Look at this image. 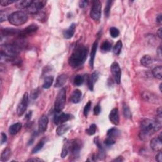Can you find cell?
<instances>
[{
    "instance_id": "1",
    "label": "cell",
    "mask_w": 162,
    "mask_h": 162,
    "mask_svg": "<svg viewBox=\"0 0 162 162\" xmlns=\"http://www.w3.org/2000/svg\"><path fill=\"white\" fill-rule=\"evenodd\" d=\"M161 128V123L158 120L144 119L141 123L139 137L141 140L145 141L153 134L160 131Z\"/></svg>"
},
{
    "instance_id": "2",
    "label": "cell",
    "mask_w": 162,
    "mask_h": 162,
    "mask_svg": "<svg viewBox=\"0 0 162 162\" xmlns=\"http://www.w3.org/2000/svg\"><path fill=\"white\" fill-rule=\"evenodd\" d=\"M88 54V48L84 45H78L73 50L68 59V63L73 68H77L84 63Z\"/></svg>"
},
{
    "instance_id": "3",
    "label": "cell",
    "mask_w": 162,
    "mask_h": 162,
    "mask_svg": "<svg viewBox=\"0 0 162 162\" xmlns=\"http://www.w3.org/2000/svg\"><path fill=\"white\" fill-rule=\"evenodd\" d=\"M28 20V15L24 12L18 11L11 13L8 18V21L11 24L19 26L24 24Z\"/></svg>"
},
{
    "instance_id": "4",
    "label": "cell",
    "mask_w": 162,
    "mask_h": 162,
    "mask_svg": "<svg viewBox=\"0 0 162 162\" xmlns=\"http://www.w3.org/2000/svg\"><path fill=\"white\" fill-rule=\"evenodd\" d=\"M67 91L65 88H62L60 90L54 102V111L56 113H60L65 108L66 104Z\"/></svg>"
},
{
    "instance_id": "5",
    "label": "cell",
    "mask_w": 162,
    "mask_h": 162,
    "mask_svg": "<svg viewBox=\"0 0 162 162\" xmlns=\"http://www.w3.org/2000/svg\"><path fill=\"white\" fill-rule=\"evenodd\" d=\"M101 8L102 4L98 0L92 1V7L91 8V17L95 21H99L101 17Z\"/></svg>"
},
{
    "instance_id": "6",
    "label": "cell",
    "mask_w": 162,
    "mask_h": 162,
    "mask_svg": "<svg viewBox=\"0 0 162 162\" xmlns=\"http://www.w3.org/2000/svg\"><path fill=\"white\" fill-rule=\"evenodd\" d=\"M46 3H47V1H43V0H36V1H33L29 7L27 9V12L30 13V14L36 15L37 13H38L43 10Z\"/></svg>"
},
{
    "instance_id": "7",
    "label": "cell",
    "mask_w": 162,
    "mask_h": 162,
    "mask_svg": "<svg viewBox=\"0 0 162 162\" xmlns=\"http://www.w3.org/2000/svg\"><path fill=\"white\" fill-rule=\"evenodd\" d=\"M68 150L70 151L72 155L76 158L78 157L80 155V151L82 147V141L78 139H74L68 145Z\"/></svg>"
},
{
    "instance_id": "8",
    "label": "cell",
    "mask_w": 162,
    "mask_h": 162,
    "mask_svg": "<svg viewBox=\"0 0 162 162\" xmlns=\"http://www.w3.org/2000/svg\"><path fill=\"white\" fill-rule=\"evenodd\" d=\"M28 103H29V95L27 92H25V93L24 94V96H23L20 102L18 105V106H17V113L18 117H21L25 113L27 108V106H28Z\"/></svg>"
},
{
    "instance_id": "9",
    "label": "cell",
    "mask_w": 162,
    "mask_h": 162,
    "mask_svg": "<svg viewBox=\"0 0 162 162\" xmlns=\"http://www.w3.org/2000/svg\"><path fill=\"white\" fill-rule=\"evenodd\" d=\"M110 70H111V72H112V75L114 77L115 82H116L117 84H119L120 83V81H121V75H122L121 69H120L119 64L116 62H113L112 65H111Z\"/></svg>"
},
{
    "instance_id": "10",
    "label": "cell",
    "mask_w": 162,
    "mask_h": 162,
    "mask_svg": "<svg viewBox=\"0 0 162 162\" xmlns=\"http://www.w3.org/2000/svg\"><path fill=\"white\" fill-rule=\"evenodd\" d=\"M142 98L146 102L159 104L160 103V99L156 94L153 93L150 91H144L142 93Z\"/></svg>"
},
{
    "instance_id": "11",
    "label": "cell",
    "mask_w": 162,
    "mask_h": 162,
    "mask_svg": "<svg viewBox=\"0 0 162 162\" xmlns=\"http://www.w3.org/2000/svg\"><path fill=\"white\" fill-rule=\"evenodd\" d=\"M38 29L39 27L36 24H31L27 26L24 29L20 31L18 36L21 39H24L27 36H29L34 34L38 30Z\"/></svg>"
},
{
    "instance_id": "12",
    "label": "cell",
    "mask_w": 162,
    "mask_h": 162,
    "mask_svg": "<svg viewBox=\"0 0 162 162\" xmlns=\"http://www.w3.org/2000/svg\"><path fill=\"white\" fill-rule=\"evenodd\" d=\"M71 118V115L65 113H57L54 117V122L56 125H61Z\"/></svg>"
},
{
    "instance_id": "13",
    "label": "cell",
    "mask_w": 162,
    "mask_h": 162,
    "mask_svg": "<svg viewBox=\"0 0 162 162\" xmlns=\"http://www.w3.org/2000/svg\"><path fill=\"white\" fill-rule=\"evenodd\" d=\"M48 117L46 115H43L38 121V131L40 133L45 132L48 129Z\"/></svg>"
},
{
    "instance_id": "14",
    "label": "cell",
    "mask_w": 162,
    "mask_h": 162,
    "mask_svg": "<svg viewBox=\"0 0 162 162\" xmlns=\"http://www.w3.org/2000/svg\"><path fill=\"white\" fill-rule=\"evenodd\" d=\"M98 78H99V74L97 72L92 73L91 74V76L87 75L86 81H87V86H88V87L90 89V91H93L94 84L97 82V81H98Z\"/></svg>"
},
{
    "instance_id": "15",
    "label": "cell",
    "mask_w": 162,
    "mask_h": 162,
    "mask_svg": "<svg viewBox=\"0 0 162 162\" xmlns=\"http://www.w3.org/2000/svg\"><path fill=\"white\" fill-rule=\"evenodd\" d=\"M161 141V134H160L158 137L153 138L150 142V147L151 149L155 151H160L162 147Z\"/></svg>"
},
{
    "instance_id": "16",
    "label": "cell",
    "mask_w": 162,
    "mask_h": 162,
    "mask_svg": "<svg viewBox=\"0 0 162 162\" xmlns=\"http://www.w3.org/2000/svg\"><path fill=\"white\" fill-rule=\"evenodd\" d=\"M109 119L110 122L115 126H118L120 122V117L118 109L117 108H115L111 111L109 115Z\"/></svg>"
},
{
    "instance_id": "17",
    "label": "cell",
    "mask_w": 162,
    "mask_h": 162,
    "mask_svg": "<svg viewBox=\"0 0 162 162\" xmlns=\"http://www.w3.org/2000/svg\"><path fill=\"white\" fill-rule=\"evenodd\" d=\"M20 30H17L12 28H7L4 29H2L1 31V38L3 37H8V36H18L20 32Z\"/></svg>"
},
{
    "instance_id": "18",
    "label": "cell",
    "mask_w": 162,
    "mask_h": 162,
    "mask_svg": "<svg viewBox=\"0 0 162 162\" xmlns=\"http://www.w3.org/2000/svg\"><path fill=\"white\" fill-rule=\"evenodd\" d=\"M76 28V24L73 23V24H72L70 26H69V27L67 29L63 31V35L64 38L67 39L72 38L74 33H75Z\"/></svg>"
},
{
    "instance_id": "19",
    "label": "cell",
    "mask_w": 162,
    "mask_h": 162,
    "mask_svg": "<svg viewBox=\"0 0 162 162\" xmlns=\"http://www.w3.org/2000/svg\"><path fill=\"white\" fill-rule=\"evenodd\" d=\"M98 41H96L95 42L92 44V47L91 49V52L90 54V60H89V65L91 68L92 69L94 68V62L95 59V56L96 54L97 48H98Z\"/></svg>"
},
{
    "instance_id": "20",
    "label": "cell",
    "mask_w": 162,
    "mask_h": 162,
    "mask_svg": "<svg viewBox=\"0 0 162 162\" xmlns=\"http://www.w3.org/2000/svg\"><path fill=\"white\" fill-rule=\"evenodd\" d=\"M68 79V76L66 74H62V75H60L58 76L56 79V82H55L54 84V87H63L65 83L67 82Z\"/></svg>"
},
{
    "instance_id": "21",
    "label": "cell",
    "mask_w": 162,
    "mask_h": 162,
    "mask_svg": "<svg viewBox=\"0 0 162 162\" xmlns=\"http://www.w3.org/2000/svg\"><path fill=\"white\" fill-rule=\"evenodd\" d=\"M82 92L79 89L74 90L70 96V101L74 104L78 103L82 98Z\"/></svg>"
},
{
    "instance_id": "22",
    "label": "cell",
    "mask_w": 162,
    "mask_h": 162,
    "mask_svg": "<svg viewBox=\"0 0 162 162\" xmlns=\"http://www.w3.org/2000/svg\"><path fill=\"white\" fill-rule=\"evenodd\" d=\"M22 125L20 122H17L14 124L12 125V126L9 127L8 131L9 133H10V135L14 136L16 135L17 133L19 132V131L22 129Z\"/></svg>"
},
{
    "instance_id": "23",
    "label": "cell",
    "mask_w": 162,
    "mask_h": 162,
    "mask_svg": "<svg viewBox=\"0 0 162 162\" xmlns=\"http://www.w3.org/2000/svg\"><path fill=\"white\" fill-rule=\"evenodd\" d=\"M32 0H22L15 2V7L18 9H27L32 3Z\"/></svg>"
},
{
    "instance_id": "24",
    "label": "cell",
    "mask_w": 162,
    "mask_h": 162,
    "mask_svg": "<svg viewBox=\"0 0 162 162\" xmlns=\"http://www.w3.org/2000/svg\"><path fill=\"white\" fill-rule=\"evenodd\" d=\"M70 126L68 124L63 123L60 125L57 129V134L58 136H62L64 134H65L69 129H70Z\"/></svg>"
},
{
    "instance_id": "25",
    "label": "cell",
    "mask_w": 162,
    "mask_h": 162,
    "mask_svg": "<svg viewBox=\"0 0 162 162\" xmlns=\"http://www.w3.org/2000/svg\"><path fill=\"white\" fill-rule=\"evenodd\" d=\"M140 62L142 66L148 67L151 65V64L153 62V60L150 55H145L141 58Z\"/></svg>"
},
{
    "instance_id": "26",
    "label": "cell",
    "mask_w": 162,
    "mask_h": 162,
    "mask_svg": "<svg viewBox=\"0 0 162 162\" xmlns=\"http://www.w3.org/2000/svg\"><path fill=\"white\" fill-rule=\"evenodd\" d=\"M12 155V151L9 147H7L4 149L1 155V161H7L10 159Z\"/></svg>"
},
{
    "instance_id": "27",
    "label": "cell",
    "mask_w": 162,
    "mask_h": 162,
    "mask_svg": "<svg viewBox=\"0 0 162 162\" xmlns=\"http://www.w3.org/2000/svg\"><path fill=\"white\" fill-rule=\"evenodd\" d=\"M53 81H54L53 76H49L46 77L44 81V84L43 85V87L44 89H49L53 84Z\"/></svg>"
},
{
    "instance_id": "28",
    "label": "cell",
    "mask_w": 162,
    "mask_h": 162,
    "mask_svg": "<svg viewBox=\"0 0 162 162\" xmlns=\"http://www.w3.org/2000/svg\"><path fill=\"white\" fill-rule=\"evenodd\" d=\"M153 75V76L158 78L159 80H161L162 78V67L161 66H157L153 68L152 71Z\"/></svg>"
},
{
    "instance_id": "29",
    "label": "cell",
    "mask_w": 162,
    "mask_h": 162,
    "mask_svg": "<svg viewBox=\"0 0 162 162\" xmlns=\"http://www.w3.org/2000/svg\"><path fill=\"white\" fill-rule=\"evenodd\" d=\"M119 136V131L117 128L113 127L109 129L106 133V137H110L116 139V138Z\"/></svg>"
},
{
    "instance_id": "30",
    "label": "cell",
    "mask_w": 162,
    "mask_h": 162,
    "mask_svg": "<svg viewBox=\"0 0 162 162\" xmlns=\"http://www.w3.org/2000/svg\"><path fill=\"white\" fill-rule=\"evenodd\" d=\"M112 44H111L108 41L106 40L102 43V44H101V52H103L104 53L108 52L111 50V49H112Z\"/></svg>"
},
{
    "instance_id": "31",
    "label": "cell",
    "mask_w": 162,
    "mask_h": 162,
    "mask_svg": "<svg viewBox=\"0 0 162 162\" xmlns=\"http://www.w3.org/2000/svg\"><path fill=\"white\" fill-rule=\"evenodd\" d=\"M122 49V41L118 40L117 43L115 44L113 47V52L116 55H119L121 53V51Z\"/></svg>"
},
{
    "instance_id": "32",
    "label": "cell",
    "mask_w": 162,
    "mask_h": 162,
    "mask_svg": "<svg viewBox=\"0 0 162 162\" xmlns=\"http://www.w3.org/2000/svg\"><path fill=\"white\" fill-rule=\"evenodd\" d=\"M123 114L126 118L131 119L132 118V113L131 110L126 104H123Z\"/></svg>"
},
{
    "instance_id": "33",
    "label": "cell",
    "mask_w": 162,
    "mask_h": 162,
    "mask_svg": "<svg viewBox=\"0 0 162 162\" xmlns=\"http://www.w3.org/2000/svg\"><path fill=\"white\" fill-rule=\"evenodd\" d=\"M84 82V78L81 75H77L73 79V84L76 86H81Z\"/></svg>"
},
{
    "instance_id": "34",
    "label": "cell",
    "mask_w": 162,
    "mask_h": 162,
    "mask_svg": "<svg viewBox=\"0 0 162 162\" xmlns=\"http://www.w3.org/2000/svg\"><path fill=\"white\" fill-rule=\"evenodd\" d=\"M44 145V141H43V140L40 141L38 143V144H37L35 146V147H34L33 149H32V154H35V153H38V151H39L43 147Z\"/></svg>"
},
{
    "instance_id": "35",
    "label": "cell",
    "mask_w": 162,
    "mask_h": 162,
    "mask_svg": "<svg viewBox=\"0 0 162 162\" xmlns=\"http://www.w3.org/2000/svg\"><path fill=\"white\" fill-rule=\"evenodd\" d=\"M112 1H110V0H108V1H106V6L105 8V15L106 17H108L110 13V9L111 7H112Z\"/></svg>"
},
{
    "instance_id": "36",
    "label": "cell",
    "mask_w": 162,
    "mask_h": 162,
    "mask_svg": "<svg viewBox=\"0 0 162 162\" xmlns=\"http://www.w3.org/2000/svg\"><path fill=\"white\" fill-rule=\"evenodd\" d=\"M110 34L113 38H116L120 34V31L116 27H112L110 29Z\"/></svg>"
},
{
    "instance_id": "37",
    "label": "cell",
    "mask_w": 162,
    "mask_h": 162,
    "mask_svg": "<svg viewBox=\"0 0 162 162\" xmlns=\"http://www.w3.org/2000/svg\"><path fill=\"white\" fill-rule=\"evenodd\" d=\"M96 126L95 124H92L91 125L90 127L88 129H86V132L89 136H92L96 133Z\"/></svg>"
},
{
    "instance_id": "38",
    "label": "cell",
    "mask_w": 162,
    "mask_h": 162,
    "mask_svg": "<svg viewBox=\"0 0 162 162\" xmlns=\"http://www.w3.org/2000/svg\"><path fill=\"white\" fill-rule=\"evenodd\" d=\"M10 15H8V13L5 12V11L1 10V12H0V22L2 23L4 21H6L7 20H8V18L10 17Z\"/></svg>"
},
{
    "instance_id": "39",
    "label": "cell",
    "mask_w": 162,
    "mask_h": 162,
    "mask_svg": "<svg viewBox=\"0 0 162 162\" xmlns=\"http://www.w3.org/2000/svg\"><path fill=\"white\" fill-rule=\"evenodd\" d=\"M104 143L106 146H111L113 145L115 143V139L113 138L110 137H106L105 140L104 141Z\"/></svg>"
},
{
    "instance_id": "40",
    "label": "cell",
    "mask_w": 162,
    "mask_h": 162,
    "mask_svg": "<svg viewBox=\"0 0 162 162\" xmlns=\"http://www.w3.org/2000/svg\"><path fill=\"white\" fill-rule=\"evenodd\" d=\"M91 105H92V103H91V101H89L87 103V104L85 105L84 108V112H83L85 117H87V115H88L89 112V111L91 108Z\"/></svg>"
},
{
    "instance_id": "41",
    "label": "cell",
    "mask_w": 162,
    "mask_h": 162,
    "mask_svg": "<svg viewBox=\"0 0 162 162\" xmlns=\"http://www.w3.org/2000/svg\"><path fill=\"white\" fill-rule=\"evenodd\" d=\"M39 93H40V92H39V89H36L32 91L31 94V98L32 100H36V98H38V97L39 95Z\"/></svg>"
},
{
    "instance_id": "42",
    "label": "cell",
    "mask_w": 162,
    "mask_h": 162,
    "mask_svg": "<svg viewBox=\"0 0 162 162\" xmlns=\"http://www.w3.org/2000/svg\"><path fill=\"white\" fill-rule=\"evenodd\" d=\"M15 2L16 1H13V0H1V1H0V4L2 7H6Z\"/></svg>"
},
{
    "instance_id": "43",
    "label": "cell",
    "mask_w": 162,
    "mask_h": 162,
    "mask_svg": "<svg viewBox=\"0 0 162 162\" xmlns=\"http://www.w3.org/2000/svg\"><path fill=\"white\" fill-rule=\"evenodd\" d=\"M68 146L67 145H64L63 146V147L62 149V151L61 153V156L62 158H64L65 157H66V156L68 155Z\"/></svg>"
},
{
    "instance_id": "44",
    "label": "cell",
    "mask_w": 162,
    "mask_h": 162,
    "mask_svg": "<svg viewBox=\"0 0 162 162\" xmlns=\"http://www.w3.org/2000/svg\"><path fill=\"white\" fill-rule=\"evenodd\" d=\"M101 108L100 105L98 103V105H96L94 106V110H93L94 114L95 115H98L101 113Z\"/></svg>"
},
{
    "instance_id": "45",
    "label": "cell",
    "mask_w": 162,
    "mask_h": 162,
    "mask_svg": "<svg viewBox=\"0 0 162 162\" xmlns=\"http://www.w3.org/2000/svg\"><path fill=\"white\" fill-rule=\"evenodd\" d=\"M1 145L4 144V143H5L7 141V136L6 135L5 133L4 132H1Z\"/></svg>"
},
{
    "instance_id": "46",
    "label": "cell",
    "mask_w": 162,
    "mask_h": 162,
    "mask_svg": "<svg viewBox=\"0 0 162 162\" xmlns=\"http://www.w3.org/2000/svg\"><path fill=\"white\" fill-rule=\"evenodd\" d=\"M87 4H88V1H86V0H82V1H79L78 5H79L80 8H84L87 5Z\"/></svg>"
},
{
    "instance_id": "47",
    "label": "cell",
    "mask_w": 162,
    "mask_h": 162,
    "mask_svg": "<svg viewBox=\"0 0 162 162\" xmlns=\"http://www.w3.org/2000/svg\"><path fill=\"white\" fill-rule=\"evenodd\" d=\"M156 160L158 162L162 161V155H161V152L160 151L158 152V153L157 154L156 156Z\"/></svg>"
},
{
    "instance_id": "48",
    "label": "cell",
    "mask_w": 162,
    "mask_h": 162,
    "mask_svg": "<svg viewBox=\"0 0 162 162\" xmlns=\"http://www.w3.org/2000/svg\"><path fill=\"white\" fill-rule=\"evenodd\" d=\"M156 21L159 24H161L162 23V18H161V14H159L156 16Z\"/></svg>"
},
{
    "instance_id": "49",
    "label": "cell",
    "mask_w": 162,
    "mask_h": 162,
    "mask_svg": "<svg viewBox=\"0 0 162 162\" xmlns=\"http://www.w3.org/2000/svg\"><path fill=\"white\" fill-rule=\"evenodd\" d=\"M156 113H157V117H158L160 120H161V107H159L158 109H157L156 110Z\"/></svg>"
},
{
    "instance_id": "50",
    "label": "cell",
    "mask_w": 162,
    "mask_h": 162,
    "mask_svg": "<svg viewBox=\"0 0 162 162\" xmlns=\"http://www.w3.org/2000/svg\"><path fill=\"white\" fill-rule=\"evenodd\" d=\"M32 112H31V111H30V112H29L28 113H27L25 115V119L27 120H29L31 118V117H32Z\"/></svg>"
},
{
    "instance_id": "51",
    "label": "cell",
    "mask_w": 162,
    "mask_h": 162,
    "mask_svg": "<svg viewBox=\"0 0 162 162\" xmlns=\"http://www.w3.org/2000/svg\"><path fill=\"white\" fill-rule=\"evenodd\" d=\"M27 161H44V160H41L40 158H30L27 160Z\"/></svg>"
},
{
    "instance_id": "52",
    "label": "cell",
    "mask_w": 162,
    "mask_h": 162,
    "mask_svg": "<svg viewBox=\"0 0 162 162\" xmlns=\"http://www.w3.org/2000/svg\"><path fill=\"white\" fill-rule=\"evenodd\" d=\"M161 31H162V29L161 28V27H160V28L158 31H157V36H158V38H159L160 39H161V36H162Z\"/></svg>"
},
{
    "instance_id": "53",
    "label": "cell",
    "mask_w": 162,
    "mask_h": 162,
    "mask_svg": "<svg viewBox=\"0 0 162 162\" xmlns=\"http://www.w3.org/2000/svg\"><path fill=\"white\" fill-rule=\"evenodd\" d=\"M113 161H123V159L122 158V156H119L117 158L115 159Z\"/></svg>"
},
{
    "instance_id": "54",
    "label": "cell",
    "mask_w": 162,
    "mask_h": 162,
    "mask_svg": "<svg viewBox=\"0 0 162 162\" xmlns=\"http://www.w3.org/2000/svg\"><path fill=\"white\" fill-rule=\"evenodd\" d=\"M161 87H162V84L161 83V84H160V92H162V89H161Z\"/></svg>"
}]
</instances>
